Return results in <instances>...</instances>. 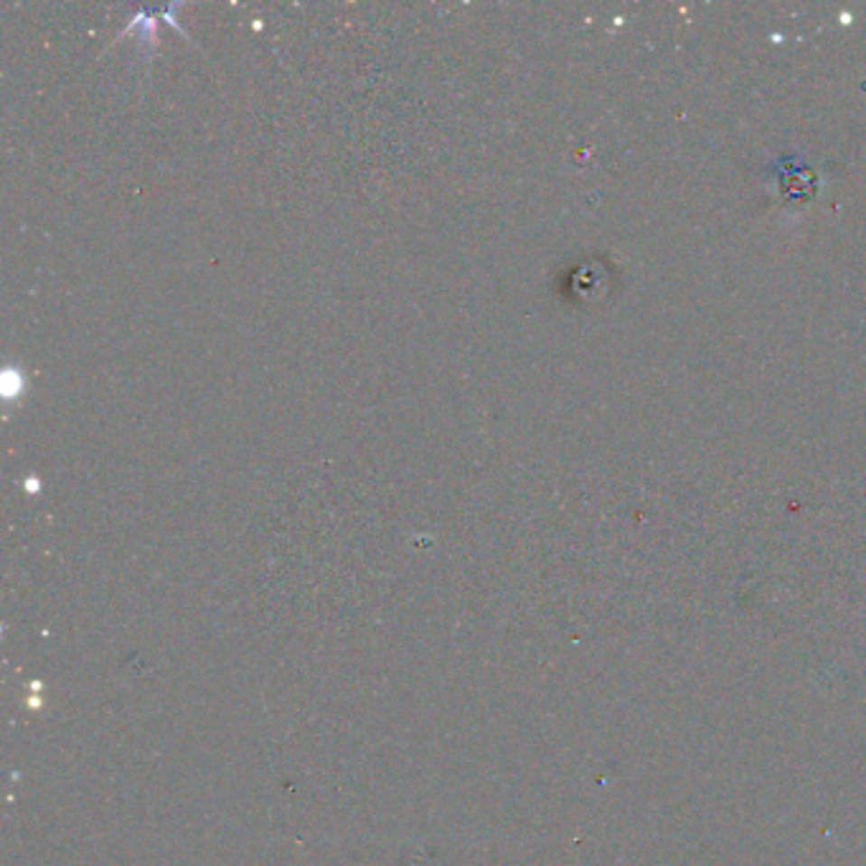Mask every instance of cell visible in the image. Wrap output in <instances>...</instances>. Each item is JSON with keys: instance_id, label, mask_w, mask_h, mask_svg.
Wrapping results in <instances>:
<instances>
[]
</instances>
